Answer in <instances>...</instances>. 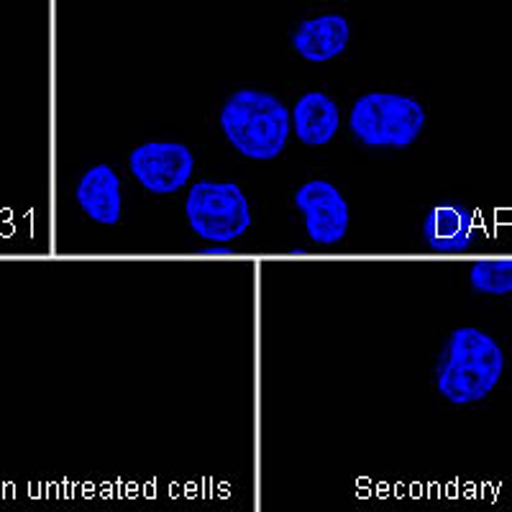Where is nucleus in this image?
<instances>
[{
    "mask_svg": "<svg viewBox=\"0 0 512 512\" xmlns=\"http://www.w3.org/2000/svg\"><path fill=\"white\" fill-rule=\"evenodd\" d=\"M505 351L482 328H456L436 364V387L451 405L482 402L500 384Z\"/></svg>",
    "mask_w": 512,
    "mask_h": 512,
    "instance_id": "nucleus-1",
    "label": "nucleus"
},
{
    "mask_svg": "<svg viewBox=\"0 0 512 512\" xmlns=\"http://www.w3.org/2000/svg\"><path fill=\"white\" fill-rule=\"evenodd\" d=\"M221 128L228 144L246 159L269 162L285 152L292 116L280 98L264 90H236L221 108Z\"/></svg>",
    "mask_w": 512,
    "mask_h": 512,
    "instance_id": "nucleus-2",
    "label": "nucleus"
},
{
    "mask_svg": "<svg viewBox=\"0 0 512 512\" xmlns=\"http://www.w3.org/2000/svg\"><path fill=\"white\" fill-rule=\"evenodd\" d=\"M354 139L372 149H408L425 128V108L410 95L367 93L349 113Z\"/></svg>",
    "mask_w": 512,
    "mask_h": 512,
    "instance_id": "nucleus-3",
    "label": "nucleus"
},
{
    "mask_svg": "<svg viewBox=\"0 0 512 512\" xmlns=\"http://www.w3.org/2000/svg\"><path fill=\"white\" fill-rule=\"evenodd\" d=\"M185 216L195 236L213 244L241 239L251 226L249 200L236 182H195L185 200Z\"/></svg>",
    "mask_w": 512,
    "mask_h": 512,
    "instance_id": "nucleus-4",
    "label": "nucleus"
},
{
    "mask_svg": "<svg viewBox=\"0 0 512 512\" xmlns=\"http://www.w3.org/2000/svg\"><path fill=\"white\" fill-rule=\"evenodd\" d=\"M128 167L144 190L154 195H175L190 182L195 157L180 141H149L131 152Z\"/></svg>",
    "mask_w": 512,
    "mask_h": 512,
    "instance_id": "nucleus-5",
    "label": "nucleus"
},
{
    "mask_svg": "<svg viewBox=\"0 0 512 512\" xmlns=\"http://www.w3.org/2000/svg\"><path fill=\"white\" fill-rule=\"evenodd\" d=\"M295 205L305 218V231L318 246L344 241L349 231V203L333 182L310 180L297 187Z\"/></svg>",
    "mask_w": 512,
    "mask_h": 512,
    "instance_id": "nucleus-6",
    "label": "nucleus"
},
{
    "mask_svg": "<svg viewBox=\"0 0 512 512\" xmlns=\"http://www.w3.org/2000/svg\"><path fill=\"white\" fill-rule=\"evenodd\" d=\"M351 26L341 13L305 18L292 34V47L308 62H331L349 47Z\"/></svg>",
    "mask_w": 512,
    "mask_h": 512,
    "instance_id": "nucleus-7",
    "label": "nucleus"
},
{
    "mask_svg": "<svg viewBox=\"0 0 512 512\" xmlns=\"http://www.w3.org/2000/svg\"><path fill=\"white\" fill-rule=\"evenodd\" d=\"M75 198L82 213L100 226H116L121 221V177L108 164H95L82 175V180L77 182Z\"/></svg>",
    "mask_w": 512,
    "mask_h": 512,
    "instance_id": "nucleus-8",
    "label": "nucleus"
},
{
    "mask_svg": "<svg viewBox=\"0 0 512 512\" xmlns=\"http://www.w3.org/2000/svg\"><path fill=\"white\" fill-rule=\"evenodd\" d=\"M423 236L428 249L438 254H456L472 246L477 236L474 213L461 203L433 205L423 223Z\"/></svg>",
    "mask_w": 512,
    "mask_h": 512,
    "instance_id": "nucleus-9",
    "label": "nucleus"
},
{
    "mask_svg": "<svg viewBox=\"0 0 512 512\" xmlns=\"http://www.w3.org/2000/svg\"><path fill=\"white\" fill-rule=\"evenodd\" d=\"M292 131L305 146H326L336 139L341 126L338 103L326 93H305L290 111Z\"/></svg>",
    "mask_w": 512,
    "mask_h": 512,
    "instance_id": "nucleus-10",
    "label": "nucleus"
},
{
    "mask_svg": "<svg viewBox=\"0 0 512 512\" xmlns=\"http://www.w3.org/2000/svg\"><path fill=\"white\" fill-rule=\"evenodd\" d=\"M469 282L482 295H512V259L474 262L472 269H469Z\"/></svg>",
    "mask_w": 512,
    "mask_h": 512,
    "instance_id": "nucleus-11",
    "label": "nucleus"
},
{
    "mask_svg": "<svg viewBox=\"0 0 512 512\" xmlns=\"http://www.w3.org/2000/svg\"><path fill=\"white\" fill-rule=\"evenodd\" d=\"M228 246H223V244H213V246H208V249H205V254H228Z\"/></svg>",
    "mask_w": 512,
    "mask_h": 512,
    "instance_id": "nucleus-12",
    "label": "nucleus"
}]
</instances>
